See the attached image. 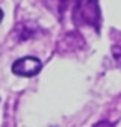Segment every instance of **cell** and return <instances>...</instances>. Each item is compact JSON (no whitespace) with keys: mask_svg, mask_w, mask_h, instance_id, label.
<instances>
[{"mask_svg":"<svg viewBox=\"0 0 121 127\" xmlns=\"http://www.w3.org/2000/svg\"><path fill=\"white\" fill-rule=\"evenodd\" d=\"M73 20L77 26H91L95 30L100 27V8L97 0H79L73 11Z\"/></svg>","mask_w":121,"mask_h":127,"instance_id":"1","label":"cell"},{"mask_svg":"<svg viewBox=\"0 0 121 127\" xmlns=\"http://www.w3.org/2000/svg\"><path fill=\"white\" fill-rule=\"evenodd\" d=\"M42 68V64L39 59L27 56V58H21L18 61H15V64L12 65V73L21 76V77H32L36 76Z\"/></svg>","mask_w":121,"mask_h":127,"instance_id":"2","label":"cell"},{"mask_svg":"<svg viewBox=\"0 0 121 127\" xmlns=\"http://www.w3.org/2000/svg\"><path fill=\"white\" fill-rule=\"evenodd\" d=\"M2 18H3V12H2V9H0V21H2Z\"/></svg>","mask_w":121,"mask_h":127,"instance_id":"3","label":"cell"}]
</instances>
